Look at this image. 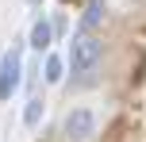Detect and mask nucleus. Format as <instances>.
Instances as JSON below:
<instances>
[{
	"label": "nucleus",
	"instance_id": "obj_1",
	"mask_svg": "<svg viewBox=\"0 0 146 142\" xmlns=\"http://www.w3.org/2000/svg\"><path fill=\"white\" fill-rule=\"evenodd\" d=\"M104 46L96 35H85V31H77L69 42V58H66V69L69 73H88V69H96V61H100Z\"/></svg>",
	"mask_w": 146,
	"mask_h": 142
},
{
	"label": "nucleus",
	"instance_id": "obj_2",
	"mask_svg": "<svg viewBox=\"0 0 146 142\" xmlns=\"http://www.w3.org/2000/svg\"><path fill=\"white\" fill-rule=\"evenodd\" d=\"M19 85H23V58H19V46H12L0 54V100L8 104L19 92Z\"/></svg>",
	"mask_w": 146,
	"mask_h": 142
},
{
	"label": "nucleus",
	"instance_id": "obj_3",
	"mask_svg": "<svg viewBox=\"0 0 146 142\" xmlns=\"http://www.w3.org/2000/svg\"><path fill=\"white\" fill-rule=\"evenodd\" d=\"M92 135H96V115L88 108H73L66 115V138L69 142H88Z\"/></svg>",
	"mask_w": 146,
	"mask_h": 142
},
{
	"label": "nucleus",
	"instance_id": "obj_4",
	"mask_svg": "<svg viewBox=\"0 0 146 142\" xmlns=\"http://www.w3.org/2000/svg\"><path fill=\"white\" fill-rule=\"evenodd\" d=\"M50 42H54V23L50 19H35L31 23V50H50Z\"/></svg>",
	"mask_w": 146,
	"mask_h": 142
},
{
	"label": "nucleus",
	"instance_id": "obj_5",
	"mask_svg": "<svg viewBox=\"0 0 146 142\" xmlns=\"http://www.w3.org/2000/svg\"><path fill=\"white\" fill-rule=\"evenodd\" d=\"M104 12H108V4L104 0H85V15H81V31L85 35H92V27L104 19Z\"/></svg>",
	"mask_w": 146,
	"mask_h": 142
},
{
	"label": "nucleus",
	"instance_id": "obj_6",
	"mask_svg": "<svg viewBox=\"0 0 146 142\" xmlns=\"http://www.w3.org/2000/svg\"><path fill=\"white\" fill-rule=\"evenodd\" d=\"M46 85H62V77H66V58H58V54H46Z\"/></svg>",
	"mask_w": 146,
	"mask_h": 142
},
{
	"label": "nucleus",
	"instance_id": "obj_7",
	"mask_svg": "<svg viewBox=\"0 0 146 142\" xmlns=\"http://www.w3.org/2000/svg\"><path fill=\"white\" fill-rule=\"evenodd\" d=\"M42 112H46V100L42 96H31L27 108H23V123H27V127H38V123H42Z\"/></svg>",
	"mask_w": 146,
	"mask_h": 142
}]
</instances>
